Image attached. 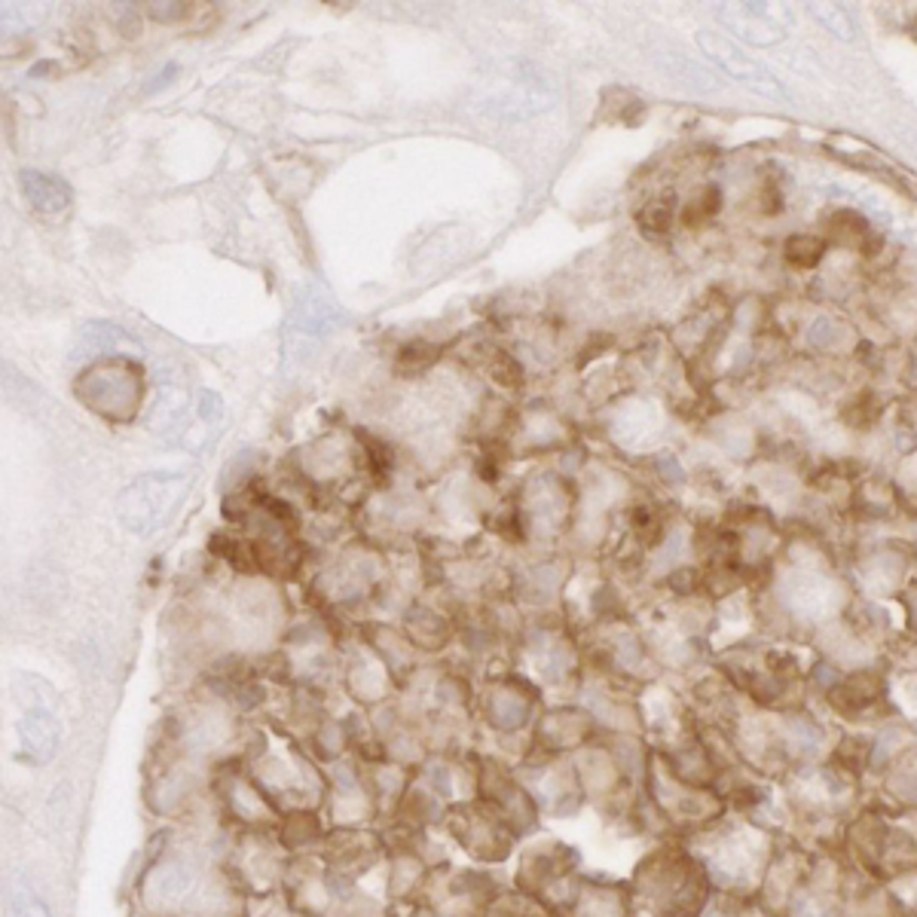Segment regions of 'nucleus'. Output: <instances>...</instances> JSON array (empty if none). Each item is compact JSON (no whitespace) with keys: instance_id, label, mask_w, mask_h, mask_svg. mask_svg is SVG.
Listing matches in <instances>:
<instances>
[{"instance_id":"obj_1","label":"nucleus","mask_w":917,"mask_h":917,"mask_svg":"<svg viewBox=\"0 0 917 917\" xmlns=\"http://www.w3.org/2000/svg\"><path fill=\"white\" fill-rule=\"evenodd\" d=\"M202 868L193 854H166L147 871L141 899L157 917L215 915L220 899L232 896V890H220Z\"/></svg>"},{"instance_id":"obj_16","label":"nucleus","mask_w":917,"mask_h":917,"mask_svg":"<svg viewBox=\"0 0 917 917\" xmlns=\"http://www.w3.org/2000/svg\"><path fill=\"white\" fill-rule=\"evenodd\" d=\"M915 728H917V721H915Z\"/></svg>"},{"instance_id":"obj_11","label":"nucleus","mask_w":917,"mask_h":917,"mask_svg":"<svg viewBox=\"0 0 917 917\" xmlns=\"http://www.w3.org/2000/svg\"><path fill=\"white\" fill-rule=\"evenodd\" d=\"M12 917H52L49 905L37 896L31 887H16L12 890Z\"/></svg>"},{"instance_id":"obj_2","label":"nucleus","mask_w":917,"mask_h":917,"mask_svg":"<svg viewBox=\"0 0 917 917\" xmlns=\"http://www.w3.org/2000/svg\"><path fill=\"white\" fill-rule=\"evenodd\" d=\"M181 499V480H171V477H147L141 484H134L126 496L120 499L122 520L129 524V529L147 532L159 526L178 508Z\"/></svg>"},{"instance_id":"obj_10","label":"nucleus","mask_w":917,"mask_h":917,"mask_svg":"<svg viewBox=\"0 0 917 917\" xmlns=\"http://www.w3.org/2000/svg\"><path fill=\"white\" fill-rule=\"evenodd\" d=\"M526 716H529V704H526L524 695H517V691H499V695H492V719H496L499 728L514 731V728L524 725Z\"/></svg>"},{"instance_id":"obj_8","label":"nucleus","mask_w":917,"mask_h":917,"mask_svg":"<svg viewBox=\"0 0 917 917\" xmlns=\"http://www.w3.org/2000/svg\"><path fill=\"white\" fill-rule=\"evenodd\" d=\"M880 416H884V401L875 389L856 391L854 398L841 403V422L850 431H871Z\"/></svg>"},{"instance_id":"obj_7","label":"nucleus","mask_w":917,"mask_h":917,"mask_svg":"<svg viewBox=\"0 0 917 917\" xmlns=\"http://www.w3.org/2000/svg\"><path fill=\"white\" fill-rule=\"evenodd\" d=\"M725 206V193H721L719 183H704L695 196H688V202L679 208V223L685 230H700L721 215Z\"/></svg>"},{"instance_id":"obj_12","label":"nucleus","mask_w":917,"mask_h":917,"mask_svg":"<svg viewBox=\"0 0 917 917\" xmlns=\"http://www.w3.org/2000/svg\"><path fill=\"white\" fill-rule=\"evenodd\" d=\"M789 734H793V744L801 756H814V752H817L819 740H823V731H817V728L805 719L789 721Z\"/></svg>"},{"instance_id":"obj_13","label":"nucleus","mask_w":917,"mask_h":917,"mask_svg":"<svg viewBox=\"0 0 917 917\" xmlns=\"http://www.w3.org/2000/svg\"><path fill=\"white\" fill-rule=\"evenodd\" d=\"M899 744H903V734H899V731L884 734V737H880V744H878V758H880V761L890 756V752H896V749H899Z\"/></svg>"},{"instance_id":"obj_5","label":"nucleus","mask_w":917,"mask_h":917,"mask_svg":"<svg viewBox=\"0 0 917 917\" xmlns=\"http://www.w3.org/2000/svg\"><path fill=\"white\" fill-rule=\"evenodd\" d=\"M19 183H22L24 199H28L37 211L56 215V211L68 208V202H71V190L61 181H56V178L43 175V171H22V175H19Z\"/></svg>"},{"instance_id":"obj_6","label":"nucleus","mask_w":917,"mask_h":917,"mask_svg":"<svg viewBox=\"0 0 917 917\" xmlns=\"http://www.w3.org/2000/svg\"><path fill=\"white\" fill-rule=\"evenodd\" d=\"M831 245L819 236V232H793L786 242H783V263L795 272H810L817 269L826 255H829Z\"/></svg>"},{"instance_id":"obj_9","label":"nucleus","mask_w":917,"mask_h":917,"mask_svg":"<svg viewBox=\"0 0 917 917\" xmlns=\"http://www.w3.org/2000/svg\"><path fill=\"white\" fill-rule=\"evenodd\" d=\"M676 220H679V208L670 196H658L636 211V223L646 236H670Z\"/></svg>"},{"instance_id":"obj_14","label":"nucleus","mask_w":917,"mask_h":917,"mask_svg":"<svg viewBox=\"0 0 917 917\" xmlns=\"http://www.w3.org/2000/svg\"><path fill=\"white\" fill-rule=\"evenodd\" d=\"M905 695H908V700L917 707V682H908L905 685Z\"/></svg>"},{"instance_id":"obj_4","label":"nucleus","mask_w":917,"mask_h":917,"mask_svg":"<svg viewBox=\"0 0 917 917\" xmlns=\"http://www.w3.org/2000/svg\"><path fill=\"white\" fill-rule=\"evenodd\" d=\"M61 740V725L52 700H28L19 719V744L22 758L31 765H47L56 756Z\"/></svg>"},{"instance_id":"obj_3","label":"nucleus","mask_w":917,"mask_h":917,"mask_svg":"<svg viewBox=\"0 0 917 917\" xmlns=\"http://www.w3.org/2000/svg\"><path fill=\"white\" fill-rule=\"evenodd\" d=\"M819 230H823L819 236H823L826 242L854 251V255L863 257L866 263L868 260H875V257H880L884 245H887L884 232L875 230L871 220H868L863 211H856V208H829V211L819 218Z\"/></svg>"},{"instance_id":"obj_15","label":"nucleus","mask_w":917,"mask_h":917,"mask_svg":"<svg viewBox=\"0 0 917 917\" xmlns=\"http://www.w3.org/2000/svg\"><path fill=\"white\" fill-rule=\"evenodd\" d=\"M911 37L917 40V16H915V24H911Z\"/></svg>"}]
</instances>
